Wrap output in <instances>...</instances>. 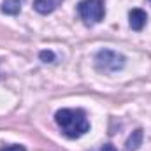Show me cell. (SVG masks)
I'll return each mask as SVG.
<instances>
[{"instance_id":"277c9868","label":"cell","mask_w":151,"mask_h":151,"mask_svg":"<svg viewBox=\"0 0 151 151\" xmlns=\"http://www.w3.org/2000/svg\"><path fill=\"white\" fill-rule=\"evenodd\" d=\"M128 18H130V27L135 32H141L144 28L146 21H148V14L142 9H132L130 14H128Z\"/></svg>"},{"instance_id":"8fae6325","label":"cell","mask_w":151,"mask_h":151,"mask_svg":"<svg viewBox=\"0 0 151 151\" xmlns=\"http://www.w3.org/2000/svg\"><path fill=\"white\" fill-rule=\"evenodd\" d=\"M150 2H151V0H150Z\"/></svg>"},{"instance_id":"8992f818","label":"cell","mask_w":151,"mask_h":151,"mask_svg":"<svg viewBox=\"0 0 151 151\" xmlns=\"http://www.w3.org/2000/svg\"><path fill=\"white\" fill-rule=\"evenodd\" d=\"M0 11L9 16H16L21 11V0H4L0 5Z\"/></svg>"},{"instance_id":"9c48e42d","label":"cell","mask_w":151,"mask_h":151,"mask_svg":"<svg viewBox=\"0 0 151 151\" xmlns=\"http://www.w3.org/2000/svg\"><path fill=\"white\" fill-rule=\"evenodd\" d=\"M0 151H27V150L21 144H9V146H2Z\"/></svg>"},{"instance_id":"7a4b0ae2","label":"cell","mask_w":151,"mask_h":151,"mask_svg":"<svg viewBox=\"0 0 151 151\" xmlns=\"http://www.w3.org/2000/svg\"><path fill=\"white\" fill-rule=\"evenodd\" d=\"M77 12H79L81 19L84 21V25L93 27V25L100 23L106 16L104 0H83L77 5Z\"/></svg>"},{"instance_id":"6da1fadb","label":"cell","mask_w":151,"mask_h":151,"mask_svg":"<svg viewBox=\"0 0 151 151\" xmlns=\"http://www.w3.org/2000/svg\"><path fill=\"white\" fill-rule=\"evenodd\" d=\"M55 121L69 139H79L90 130V121L83 109H60L55 114Z\"/></svg>"},{"instance_id":"52a82bcc","label":"cell","mask_w":151,"mask_h":151,"mask_svg":"<svg viewBox=\"0 0 151 151\" xmlns=\"http://www.w3.org/2000/svg\"><path fill=\"white\" fill-rule=\"evenodd\" d=\"M142 144V130L137 128L135 132H132V135L127 141V151H135L139 150V146Z\"/></svg>"},{"instance_id":"3957f363","label":"cell","mask_w":151,"mask_h":151,"mask_svg":"<svg viewBox=\"0 0 151 151\" xmlns=\"http://www.w3.org/2000/svg\"><path fill=\"white\" fill-rule=\"evenodd\" d=\"M125 56L111 51V49H100L97 55H95V65L99 70L102 72H118L125 67Z\"/></svg>"},{"instance_id":"30bf717a","label":"cell","mask_w":151,"mask_h":151,"mask_svg":"<svg viewBox=\"0 0 151 151\" xmlns=\"http://www.w3.org/2000/svg\"><path fill=\"white\" fill-rule=\"evenodd\" d=\"M102 151H116V148H114L113 144H106V146L102 148Z\"/></svg>"},{"instance_id":"ba28073f","label":"cell","mask_w":151,"mask_h":151,"mask_svg":"<svg viewBox=\"0 0 151 151\" xmlns=\"http://www.w3.org/2000/svg\"><path fill=\"white\" fill-rule=\"evenodd\" d=\"M39 58L42 62H55V53L53 51H40L39 53Z\"/></svg>"},{"instance_id":"5b68a950","label":"cell","mask_w":151,"mask_h":151,"mask_svg":"<svg viewBox=\"0 0 151 151\" xmlns=\"http://www.w3.org/2000/svg\"><path fill=\"white\" fill-rule=\"evenodd\" d=\"M60 4H62V0H34V9L40 14H49Z\"/></svg>"}]
</instances>
